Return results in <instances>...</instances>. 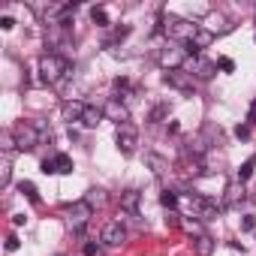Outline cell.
I'll list each match as a JSON object with an SVG mask.
<instances>
[{
	"mask_svg": "<svg viewBox=\"0 0 256 256\" xmlns=\"http://www.w3.org/2000/svg\"><path fill=\"white\" fill-rule=\"evenodd\" d=\"M190 214L199 217V220H217L220 205L214 199H208L205 193H196V196H190Z\"/></svg>",
	"mask_w": 256,
	"mask_h": 256,
	"instance_id": "8992f818",
	"label": "cell"
},
{
	"mask_svg": "<svg viewBox=\"0 0 256 256\" xmlns=\"http://www.w3.org/2000/svg\"><path fill=\"white\" fill-rule=\"evenodd\" d=\"M42 172L46 175H70L72 172V160L66 154H54L52 160H42Z\"/></svg>",
	"mask_w": 256,
	"mask_h": 256,
	"instance_id": "8fae6325",
	"label": "cell"
},
{
	"mask_svg": "<svg viewBox=\"0 0 256 256\" xmlns=\"http://www.w3.org/2000/svg\"><path fill=\"white\" fill-rule=\"evenodd\" d=\"M84 202L96 211V208H106V202H108V196H106V190H100V187H94V190H88V196H84Z\"/></svg>",
	"mask_w": 256,
	"mask_h": 256,
	"instance_id": "d6986e66",
	"label": "cell"
},
{
	"mask_svg": "<svg viewBox=\"0 0 256 256\" xmlns=\"http://www.w3.org/2000/svg\"><path fill=\"white\" fill-rule=\"evenodd\" d=\"M166 114H169V106H166V102H160V106H154V108H151L148 120H151V124H160V120H163Z\"/></svg>",
	"mask_w": 256,
	"mask_h": 256,
	"instance_id": "cb8c5ba5",
	"label": "cell"
},
{
	"mask_svg": "<svg viewBox=\"0 0 256 256\" xmlns=\"http://www.w3.org/2000/svg\"><path fill=\"white\" fill-rule=\"evenodd\" d=\"M145 163L151 166V172H154L157 178H163V175L169 172V160H166V157H160V154H154V151H148V154H145Z\"/></svg>",
	"mask_w": 256,
	"mask_h": 256,
	"instance_id": "9a60e30c",
	"label": "cell"
},
{
	"mask_svg": "<svg viewBox=\"0 0 256 256\" xmlns=\"http://www.w3.org/2000/svg\"><path fill=\"white\" fill-rule=\"evenodd\" d=\"M54 256H64V253H54Z\"/></svg>",
	"mask_w": 256,
	"mask_h": 256,
	"instance_id": "e575fe53",
	"label": "cell"
},
{
	"mask_svg": "<svg viewBox=\"0 0 256 256\" xmlns=\"http://www.w3.org/2000/svg\"><path fill=\"white\" fill-rule=\"evenodd\" d=\"M217 66H220L223 72H232V70H235V64H232L229 58H220V60H217Z\"/></svg>",
	"mask_w": 256,
	"mask_h": 256,
	"instance_id": "4dcf8cb0",
	"label": "cell"
},
{
	"mask_svg": "<svg viewBox=\"0 0 256 256\" xmlns=\"http://www.w3.org/2000/svg\"><path fill=\"white\" fill-rule=\"evenodd\" d=\"M214 247H217V244H214V238H211L208 232H199V235H196V241H193L196 256H211V253H214Z\"/></svg>",
	"mask_w": 256,
	"mask_h": 256,
	"instance_id": "2e32d148",
	"label": "cell"
},
{
	"mask_svg": "<svg viewBox=\"0 0 256 256\" xmlns=\"http://www.w3.org/2000/svg\"><path fill=\"white\" fill-rule=\"evenodd\" d=\"M114 142H118V151H120L124 157H133V154H136V145H139V130H136L130 120H126V124L118 126Z\"/></svg>",
	"mask_w": 256,
	"mask_h": 256,
	"instance_id": "277c9868",
	"label": "cell"
},
{
	"mask_svg": "<svg viewBox=\"0 0 256 256\" xmlns=\"http://www.w3.org/2000/svg\"><path fill=\"white\" fill-rule=\"evenodd\" d=\"M12 145L18 148V151H34L36 145H40V130L34 124H28V120H18L16 126H12Z\"/></svg>",
	"mask_w": 256,
	"mask_h": 256,
	"instance_id": "3957f363",
	"label": "cell"
},
{
	"mask_svg": "<svg viewBox=\"0 0 256 256\" xmlns=\"http://www.w3.org/2000/svg\"><path fill=\"white\" fill-rule=\"evenodd\" d=\"M124 241H126V229H124L120 220H112V223L102 226V244H108V247H120Z\"/></svg>",
	"mask_w": 256,
	"mask_h": 256,
	"instance_id": "30bf717a",
	"label": "cell"
},
{
	"mask_svg": "<svg viewBox=\"0 0 256 256\" xmlns=\"http://www.w3.org/2000/svg\"><path fill=\"white\" fill-rule=\"evenodd\" d=\"M217 64L214 60H205V58H193L190 64H187V72L193 76V78H202V82H208V78H214L217 76Z\"/></svg>",
	"mask_w": 256,
	"mask_h": 256,
	"instance_id": "9c48e42d",
	"label": "cell"
},
{
	"mask_svg": "<svg viewBox=\"0 0 256 256\" xmlns=\"http://www.w3.org/2000/svg\"><path fill=\"white\" fill-rule=\"evenodd\" d=\"M163 30H166L172 40H178V42L187 46V42L196 36L199 24H193V22H187V18H181V16H166V18H163Z\"/></svg>",
	"mask_w": 256,
	"mask_h": 256,
	"instance_id": "7a4b0ae2",
	"label": "cell"
},
{
	"mask_svg": "<svg viewBox=\"0 0 256 256\" xmlns=\"http://www.w3.org/2000/svg\"><path fill=\"white\" fill-rule=\"evenodd\" d=\"M72 70H70V60L60 58V54H42L40 58V76L46 84H58L60 78H66Z\"/></svg>",
	"mask_w": 256,
	"mask_h": 256,
	"instance_id": "6da1fadb",
	"label": "cell"
},
{
	"mask_svg": "<svg viewBox=\"0 0 256 256\" xmlns=\"http://www.w3.org/2000/svg\"><path fill=\"white\" fill-rule=\"evenodd\" d=\"M94 217V208L82 199V202H72V205H66V220H70V226H72V232L76 235H84V226H88V220Z\"/></svg>",
	"mask_w": 256,
	"mask_h": 256,
	"instance_id": "5b68a950",
	"label": "cell"
},
{
	"mask_svg": "<svg viewBox=\"0 0 256 256\" xmlns=\"http://www.w3.org/2000/svg\"><path fill=\"white\" fill-rule=\"evenodd\" d=\"M0 28H4V30H12V28H16V18L4 16V18H0Z\"/></svg>",
	"mask_w": 256,
	"mask_h": 256,
	"instance_id": "d6a6232c",
	"label": "cell"
},
{
	"mask_svg": "<svg viewBox=\"0 0 256 256\" xmlns=\"http://www.w3.org/2000/svg\"><path fill=\"white\" fill-rule=\"evenodd\" d=\"M24 223V214H12V226H22Z\"/></svg>",
	"mask_w": 256,
	"mask_h": 256,
	"instance_id": "836d02e7",
	"label": "cell"
},
{
	"mask_svg": "<svg viewBox=\"0 0 256 256\" xmlns=\"http://www.w3.org/2000/svg\"><path fill=\"white\" fill-rule=\"evenodd\" d=\"M102 112H106V118H108V120H118V126L130 120V112H126V106H124L120 100H108V102L102 106Z\"/></svg>",
	"mask_w": 256,
	"mask_h": 256,
	"instance_id": "7c38bea8",
	"label": "cell"
},
{
	"mask_svg": "<svg viewBox=\"0 0 256 256\" xmlns=\"http://www.w3.org/2000/svg\"><path fill=\"white\" fill-rule=\"evenodd\" d=\"M82 253H84V256H102V250H100L96 241H84V244H82Z\"/></svg>",
	"mask_w": 256,
	"mask_h": 256,
	"instance_id": "484cf974",
	"label": "cell"
},
{
	"mask_svg": "<svg viewBox=\"0 0 256 256\" xmlns=\"http://www.w3.org/2000/svg\"><path fill=\"white\" fill-rule=\"evenodd\" d=\"M253 172H256V154H253V157H250V160H247L241 169H238V184L250 181V175H253Z\"/></svg>",
	"mask_w": 256,
	"mask_h": 256,
	"instance_id": "ffe728a7",
	"label": "cell"
},
{
	"mask_svg": "<svg viewBox=\"0 0 256 256\" xmlns=\"http://www.w3.org/2000/svg\"><path fill=\"white\" fill-rule=\"evenodd\" d=\"M166 226H169V229H178V226H181V220H178V214H175V211H169V214H166Z\"/></svg>",
	"mask_w": 256,
	"mask_h": 256,
	"instance_id": "f1b7e54d",
	"label": "cell"
},
{
	"mask_svg": "<svg viewBox=\"0 0 256 256\" xmlns=\"http://www.w3.org/2000/svg\"><path fill=\"white\" fill-rule=\"evenodd\" d=\"M241 232H256V217L253 214H244L241 217Z\"/></svg>",
	"mask_w": 256,
	"mask_h": 256,
	"instance_id": "4316f807",
	"label": "cell"
},
{
	"mask_svg": "<svg viewBox=\"0 0 256 256\" xmlns=\"http://www.w3.org/2000/svg\"><path fill=\"white\" fill-rule=\"evenodd\" d=\"M139 202H142V193H139V190H124V193H120V211H124V214L136 217V214H139Z\"/></svg>",
	"mask_w": 256,
	"mask_h": 256,
	"instance_id": "5bb4252c",
	"label": "cell"
},
{
	"mask_svg": "<svg viewBox=\"0 0 256 256\" xmlns=\"http://www.w3.org/2000/svg\"><path fill=\"white\" fill-rule=\"evenodd\" d=\"M10 175H12V160L6 154L4 157V166H0V187H10Z\"/></svg>",
	"mask_w": 256,
	"mask_h": 256,
	"instance_id": "7402d4cb",
	"label": "cell"
},
{
	"mask_svg": "<svg viewBox=\"0 0 256 256\" xmlns=\"http://www.w3.org/2000/svg\"><path fill=\"white\" fill-rule=\"evenodd\" d=\"M102 118H106V112H102L100 106H88V108H84V118H82V126H88V130H94V126H96V124H100Z\"/></svg>",
	"mask_w": 256,
	"mask_h": 256,
	"instance_id": "e0dca14e",
	"label": "cell"
},
{
	"mask_svg": "<svg viewBox=\"0 0 256 256\" xmlns=\"http://www.w3.org/2000/svg\"><path fill=\"white\" fill-rule=\"evenodd\" d=\"M247 124H250V126L256 124V100H253V102H250V108H247Z\"/></svg>",
	"mask_w": 256,
	"mask_h": 256,
	"instance_id": "1f68e13d",
	"label": "cell"
},
{
	"mask_svg": "<svg viewBox=\"0 0 256 256\" xmlns=\"http://www.w3.org/2000/svg\"><path fill=\"white\" fill-rule=\"evenodd\" d=\"M18 247H22V241H18L16 235H10V238H6V253H16Z\"/></svg>",
	"mask_w": 256,
	"mask_h": 256,
	"instance_id": "f546056e",
	"label": "cell"
},
{
	"mask_svg": "<svg viewBox=\"0 0 256 256\" xmlns=\"http://www.w3.org/2000/svg\"><path fill=\"white\" fill-rule=\"evenodd\" d=\"M18 190H22L34 205H40V193H36V184H34V181H22V184H18Z\"/></svg>",
	"mask_w": 256,
	"mask_h": 256,
	"instance_id": "44dd1931",
	"label": "cell"
},
{
	"mask_svg": "<svg viewBox=\"0 0 256 256\" xmlns=\"http://www.w3.org/2000/svg\"><path fill=\"white\" fill-rule=\"evenodd\" d=\"M184 58H187V48L181 46H172V48H163L160 52V66L169 72V70H184Z\"/></svg>",
	"mask_w": 256,
	"mask_h": 256,
	"instance_id": "ba28073f",
	"label": "cell"
},
{
	"mask_svg": "<svg viewBox=\"0 0 256 256\" xmlns=\"http://www.w3.org/2000/svg\"><path fill=\"white\" fill-rule=\"evenodd\" d=\"M90 18H94V24L108 28V16H106V10H102V6H94V10H90Z\"/></svg>",
	"mask_w": 256,
	"mask_h": 256,
	"instance_id": "d4e9b609",
	"label": "cell"
},
{
	"mask_svg": "<svg viewBox=\"0 0 256 256\" xmlns=\"http://www.w3.org/2000/svg\"><path fill=\"white\" fill-rule=\"evenodd\" d=\"M235 136L238 139H250V124H238L235 126Z\"/></svg>",
	"mask_w": 256,
	"mask_h": 256,
	"instance_id": "83f0119b",
	"label": "cell"
},
{
	"mask_svg": "<svg viewBox=\"0 0 256 256\" xmlns=\"http://www.w3.org/2000/svg\"><path fill=\"white\" fill-rule=\"evenodd\" d=\"M163 84H169V88H175L181 94H190L196 88V78L187 70H169V72H163Z\"/></svg>",
	"mask_w": 256,
	"mask_h": 256,
	"instance_id": "52a82bcc",
	"label": "cell"
},
{
	"mask_svg": "<svg viewBox=\"0 0 256 256\" xmlns=\"http://www.w3.org/2000/svg\"><path fill=\"white\" fill-rule=\"evenodd\" d=\"M160 205H163V208H169V211H175V208H178V193L163 190V193H160Z\"/></svg>",
	"mask_w": 256,
	"mask_h": 256,
	"instance_id": "603a6c76",
	"label": "cell"
},
{
	"mask_svg": "<svg viewBox=\"0 0 256 256\" xmlns=\"http://www.w3.org/2000/svg\"><path fill=\"white\" fill-rule=\"evenodd\" d=\"M84 102H76V100H70V102H64V118L66 120H82L84 118Z\"/></svg>",
	"mask_w": 256,
	"mask_h": 256,
	"instance_id": "ac0fdd59",
	"label": "cell"
},
{
	"mask_svg": "<svg viewBox=\"0 0 256 256\" xmlns=\"http://www.w3.org/2000/svg\"><path fill=\"white\" fill-rule=\"evenodd\" d=\"M211 42H214V34H211V30H205V28H199V30H196V36H193L184 48H187V54H199V52H202V48H208Z\"/></svg>",
	"mask_w": 256,
	"mask_h": 256,
	"instance_id": "4fadbf2b",
	"label": "cell"
}]
</instances>
